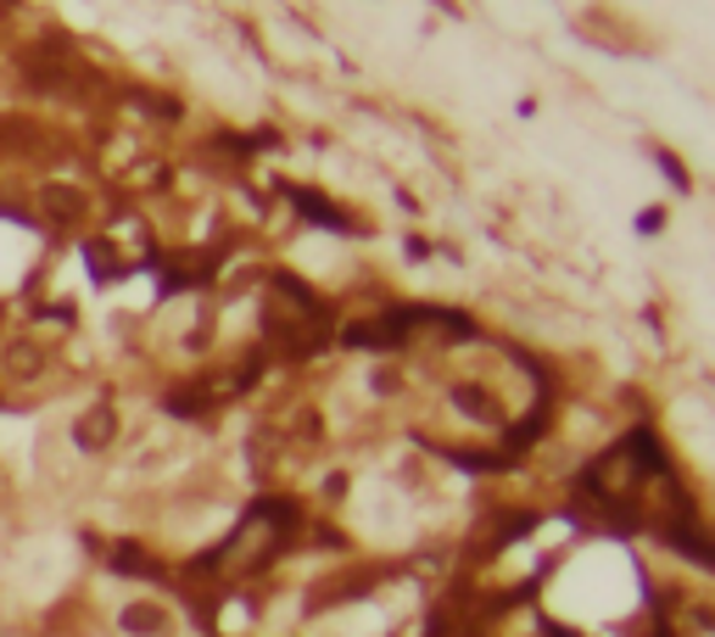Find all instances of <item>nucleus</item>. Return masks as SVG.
<instances>
[{
    "instance_id": "nucleus-1",
    "label": "nucleus",
    "mask_w": 715,
    "mask_h": 637,
    "mask_svg": "<svg viewBox=\"0 0 715 637\" xmlns=\"http://www.w3.org/2000/svg\"><path fill=\"white\" fill-rule=\"evenodd\" d=\"M113 431H118V414H113V403H96L84 420H78V431H73V442L84 447V453H96V447H107L113 442Z\"/></svg>"
},
{
    "instance_id": "nucleus-2",
    "label": "nucleus",
    "mask_w": 715,
    "mask_h": 637,
    "mask_svg": "<svg viewBox=\"0 0 715 637\" xmlns=\"http://www.w3.org/2000/svg\"><path fill=\"white\" fill-rule=\"evenodd\" d=\"M124 631H135V637H162V631H168V615H162L157 604H129V609H124Z\"/></svg>"
},
{
    "instance_id": "nucleus-7",
    "label": "nucleus",
    "mask_w": 715,
    "mask_h": 637,
    "mask_svg": "<svg viewBox=\"0 0 715 637\" xmlns=\"http://www.w3.org/2000/svg\"><path fill=\"white\" fill-rule=\"evenodd\" d=\"M548 637H570V631H559V626H548Z\"/></svg>"
},
{
    "instance_id": "nucleus-6",
    "label": "nucleus",
    "mask_w": 715,
    "mask_h": 637,
    "mask_svg": "<svg viewBox=\"0 0 715 637\" xmlns=\"http://www.w3.org/2000/svg\"><path fill=\"white\" fill-rule=\"evenodd\" d=\"M89 257H96V280L113 275V263H107V246H89Z\"/></svg>"
},
{
    "instance_id": "nucleus-4",
    "label": "nucleus",
    "mask_w": 715,
    "mask_h": 637,
    "mask_svg": "<svg viewBox=\"0 0 715 637\" xmlns=\"http://www.w3.org/2000/svg\"><path fill=\"white\" fill-rule=\"evenodd\" d=\"M113 571H129V576H157V565L135 549V542H118V549H113Z\"/></svg>"
},
{
    "instance_id": "nucleus-5",
    "label": "nucleus",
    "mask_w": 715,
    "mask_h": 637,
    "mask_svg": "<svg viewBox=\"0 0 715 637\" xmlns=\"http://www.w3.org/2000/svg\"><path fill=\"white\" fill-rule=\"evenodd\" d=\"M45 208H51V213H56V219H67V213H78V208H84V202H78V197H73V191H62V185H56V191H45Z\"/></svg>"
},
{
    "instance_id": "nucleus-3",
    "label": "nucleus",
    "mask_w": 715,
    "mask_h": 637,
    "mask_svg": "<svg viewBox=\"0 0 715 637\" xmlns=\"http://www.w3.org/2000/svg\"><path fill=\"white\" fill-rule=\"evenodd\" d=\"M297 208H302L313 224H324V230H352V224H346V219H341L330 202H319V197H308V191H297Z\"/></svg>"
}]
</instances>
